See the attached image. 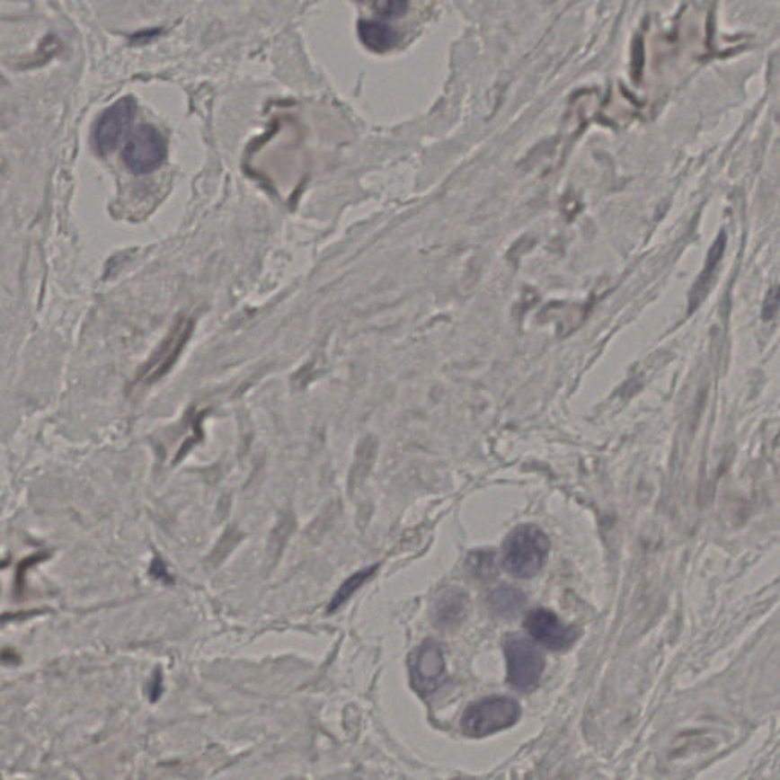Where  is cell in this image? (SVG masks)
Returning <instances> with one entry per match:
<instances>
[{"mask_svg": "<svg viewBox=\"0 0 780 780\" xmlns=\"http://www.w3.org/2000/svg\"><path fill=\"white\" fill-rule=\"evenodd\" d=\"M192 330H194V322L188 317H181L175 322L165 341H162V345L151 356L144 369L140 370V380L144 383H153L165 376L181 357L182 350L190 341Z\"/></svg>", "mask_w": 780, "mask_h": 780, "instance_id": "obj_6", "label": "cell"}, {"mask_svg": "<svg viewBox=\"0 0 780 780\" xmlns=\"http://www.w3.org/2000/svg\"><path fill=\"white\" fill-rule=\"evenodd\" d=\"M466 569L477 580L490 581L495 576L494 554L491 551L471 552L466 558Z\"/></svg>", "mask_w": 780, "mask_h": 780, "instance_id": "obj_13", "label": "cell"}, {"mask_svg": "<svg viewBox=\"0 0 780 780\" xmlns=\"http://www.w3.org/2000/svg\"><path fill=\"white\" fill-rule=\"evenodd\" d=\"M525 625L526 630L529 631V634L538 643L552 651L567 650L580 637L578 628L564 625L555 613L545 608L530 611L526 617Z\"/></svg>", "mask_w": 780, "mask_h": 780, "instance_id": "obj_8", "label": "cell"}, {"mask_svg": "<svg viewBox=\"0 0 780 780\" xmlns=\"http://www.w3.org/2000/svg\"><path fill=\"white\" fill-rule=\"evenodd\" d=\"M780 306V287H775V288H771L768 291V295H767L766 302H764V308H762V317H764V321H771L776 315H777V311H779Z\"/></svg>", "mask_w": 780, "mask_h": 780, "instance_id": "obj_15", "label": "cell"}, {"mask_svg": "<svg viewBox=\"0 0 780 780\" xmlns=\"http://www.w3.org/2000/svg\"><path fill=\"white\" fill-rule=\"evenodd\" d=\"M520 718V705L510 696H490L471 705L462 715V731L471 738H482L505 731Z\"/></svg>", "mask_w": 780, "mask_h": 780, "instance_id": "obj_2", "label": "cell"}, {"mask_svg": "<svg viewBox=\"0 0 780 780\" xmlns=\"http://www.w3.org/2000/svg\"><path fill=\"white\" fill-rule=\"evenodd\" d=\"M166 155L168 146L165 136L155 126L146 124L140 126L127 140L122 150V162L131 174H150L164 165Z\"/></svg>", "mask_w": 780, "mask_h": 780, "instance_id": "obj_3", "label": "cell"}, {"mask_svg": "<svg viewBox=\"0 0 780 780\" xmlns=\"http://www.w3.org/2000/svg\"><path fill=\"white\" fill-rule=\"evenodd\" d=\"M446 676V660L440 646L425 641L411 659V680L413 689L421 696L433 694Z\"/></svg>", "mask_w": 780, "mask_h": 780, "instance_id": "obj_7", "label": "cell"}, {"mask_svg": "<svg viewBox=\"0 0 780 780\" xmlns=\"http://www.w3.org/2000/svg\"><path fill=\"white\" fill-rule=\"evenodd\" d=\"M551 551V541L534 525H521L512 530L503 545V567L520 580L540 573Z\"/></svg>", "mask_w": 780, "mask_h": 780, "instance_id": "obj_1", "label": "cell"}, {"mask_svg": "<svg viewBox=\"0 0 780 780\" xmlns=\"http://www.w3.org/2000/svg\"><path fill=\"white\" fill-rule=\"evenodd\" d=\"M725 251V234H721L716 238L715 243L712 245L711 251L707 253V261H705V270L701 271V275L696 279V286L690 291L689 308L690 311L696 310V306H700L705 299L709 287H711L712 279L716 273V267L720 264L721 258L724 255Z\"/></svg>", "mask_w": 780, "mask_h": 780, "instance_id": "obj_11", "label": "cell"}, {"mask_svg": "<svg viewBox=\"0 0 780 780\" xmlns=\"http://www.w3.org/2000/svg\"><path fill=\"white\" fill-rule=\"evenodd\" d=\"M488 607L491 613L501 619H514L520 615L526 606V596L523 591L510 585H501L488 595Z\"/></svg>", "mask_w": 780, "mask_h": 780, "instance_id": "obj_10", "label": "cell"}, {"mask_svg": "<svg viewBox=\"0 0 780 780\" xmlns=\"http://www.w3.org/2000/svg\"><path fill=\"white\" fill-rule=\"evenodd\" d=\"M377 567L378 565L368 567L365 571L359 572L356 575L350 576V580L341 585L339 591H337V595L334 596V599L331 602L330 611L337 610L339 607L343 606L346 600L350 599V596L354 595L360 589L361 585L365 584L366 581L369 580L370 576L376 573Z\"/></svg>", "mask_w": 780, "mask_h": 780, "instance_id": "obj_14", "label": "cell"}, {"mask_svg": "<svg viewBox=\"0 0 780 780\" xmlns=\"http://www.w3.org/2000/svg\"><path fill=\"white\" fill-rule=\"evenodd\" d=\"M505 655L510 686L523 692L536 689L545 670L540 650L525 637L512 634L506 639Z\"/></svg>", "mask_w": 780, "mask_h": 780, "instance_id": "obj_4", "label": "cell"}, {"mask_svg": "<svg viewBox=\"0 0 780 780\" xmlns=\"http://www.w3.org/2000/svg\"><path fill=\"white\" fill-rule=\"evenodd\" d=\"M718 740L715 736L707 733L705 731H690L686 733H681L674 742L672 755L677 759L680 758H687L690 755H696L700 751L709 750L712 747L716 746Z\"/></svg>", "mask_w": 780, "mask_h": 780, "instance_id": "obj_12", "label": "cell"}, {"mask_svg": "<svg viewBox=\"0 0 780 780\" xmlns=\"http://www.w3.org/2000/svg\"><path fill=\"white\" fill-rule=\"evenodd\" d=\"M136 100L124 96L102 111L93 130V146L101 155L115 150L120 139L130 130L136 118Z\"/></svg>", "mask_w": 780, "mask_h": 780, "instance_id": "obj_5", "label": "cell"}, {"mask_svg": "<svg viewBox=\"0 0 780 780\" xmlns=\"http://www.w3.org/2000/svg\"><path fill=\"white\" fill-rule=\"evenodd\" d=\"M470 596L457 587L439 591L433 604V622L440 630H455L470 613Z\"/></svg>", "mask_w": 780, "mask_h": 780, "instance_id": "obj_9", "label": "cell"}]
</instances>
